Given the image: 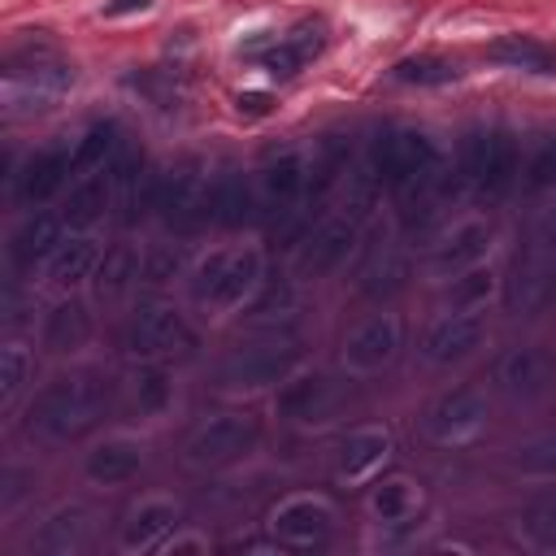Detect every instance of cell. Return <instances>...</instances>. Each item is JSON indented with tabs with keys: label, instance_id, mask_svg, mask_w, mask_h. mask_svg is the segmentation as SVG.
<instances>
[{
	"label": "cell",
	"instance_id": "cell-18",
	"mask_svg": "<svg viewBox=\"0 0 556 556\" xmlns=\"http://www.w3.org/2000/svg\"><path fill=\"white\" fill-rule=\"evenodd\" d=\"M96 269H100V248L87 235L61 239V248L52 252V282H61V287H74V282L91 278Z\"/></svg>",
	"mask_w": 556,
	"mask_h": 556
},
{
	"label": "cell",
	"instance_id": "cell-11",
	"mask_svg": "<svg viewBox=\"0 0 556 556\" xmlns=\"http://www.w3.org/2000/svg\"><path fill=\"white\" fill-rule=\"evenodd\" d=\"M352 243H356L352 217H330V222H321V226L308 235V248H304V256H300L304 274H330V269L352 252Z\"/></svg>",
	"mask_w": 556,
	"mask_h": 556
},
{
	"label": "cell",
	"instance_id": "cell-25",
	"mask_svg": "<svg viewBox=\"0 0 556 556\" xmlns=\"http://www.w3.org/2000/svg\"><path fill=\"white\" fill-rule=\"evenodd\" d=\"M400 83H417V87H443V83H456V65L443 61V56H404L395 70H391Z\"/></svg>",
	"mask_w": 556,
	"mask_h": 556
},
{
	"label": "cell",
	"instance_id": "cell-7",
	"mask_svg": "<svg viewBox=\"0 0 556 556\" xmlns=\"http://www.w3.org/2000/svg\"><path fill=\"white\" fill-rule=\"evenodd\" d=\"M478 343H482V317L456 308V313H447L443 321L430 326V334H426L421 348H426V356H430L434 365H456V361H465Z\"/></svg>",
	"mask_w": 556,
	"mask_h": 556
},
{
	"label": "cell",
	"instance_id": "cell-9",
	"mask_svg": "<svg viewBox=\"0 0 556 556\" xmlns=\"http://www.w3.org/2000/svg\"><path fill=\"white\" fill-rule=\"evenodd\" d=\"M395 348H400V326L391 317H369L365 326H356L348 334L343 361L352 369H378V365H387L395 356Z\"/></svg>",
	"mask_w": 556,
	"mask_h": 556
},
{
	"label": "cell",
	"instance_id": "cell-19",
	"mask_svg": "<svg viewBox=\"0 0 556 556\" xmlns=\"http://www.w3.org/2000/svg\"><path fill=\"white\" fill-rule=\"evenodd\" d=\"M330 404H334V391H330V382L317 378V374L291 382V387L282 391V400H278V408H282L287 417H295V421H317V417L330 413Z\"/></svg>",
	"mask_w": 556,
	"mask_h": 556
},
{
	"label": "cell",
	"instance_id": "cell-28",
	"mask_svg": "<svg viewBox=\"0 0 556 556\" xmlns=\"http://www.w3.org/2000/svg\"><path fill=\"white\" fill-rule=\"evenodd\" d=\"M482 248H486V230H482V226H460V230L434 252V265H439V269H460V265L478 261Z\"/></svg>",
	"mask_w": 556,
	"mask_h": 556
},
{
	"label": "cell",
	"instance_id": "cell-20",
	"mask_svg": "<svg viewBox=\"0 0 556 556\" xmlns=\"http://www.w3.org/2000/svg\"><path fill=\"white\" fill-rule=\"evenodd\" d=\"M87 334H91V317H87V308H83L78 300L56 304V308L48 313V321H43V343H48L52 352H70V348H78Z\"/></svg>",
	"mask_w": 556,
	"mask_h": 556
},
{
	"label": "cell",
	"instance_id": "cell-1",
	"mask_svg": "<svg viewBox=\"0 0 556 556\" xmlns=\"http://www.w3.org/2000/svg\"><path fill=\"white\" fill-rule=\"evenodd\" d=\"M104 413V387L96 378H56L30 404V430L43 439H78Z\"/></svg>",
	"mask_w": 556,
	"mask_h": 556
},
{
	"label": "cell",
	"instance_id": "cell-21",
	"mask_svg": "<svg viewBox=\"0 0 556 556\" xmlns=\"http://www.w3.org/2000/svg\"><path fill=\"white\" fill-rule=\"evenodd\" d=\"M178 526V513L169 504H143L126 526H122V547L135 552V547H156L161 534H169Z\"/></svg>",
	"mask_w": 556,
	"mask_h": 556
},
{
	"label": "cell",
	"instance_id": "cell-2",
	"mask_svg": "<svg viewBox=\"0 0 556 556\" xmlns=\"http://www.w3.org/2000/svg\"><path fill=\"white\" fill-rule=\"evenodd\" d=\"M261 430L252 417H222V421H208L191 447H187V460L200 465V469H217V465H235L239 456H248L256 447Z\"/></svg>",
	"mask_w": 556,
	"mask_h": 556
},
{
	"label": "cell",
	"instance_id": "cell-37",
	"mask_svg": "<svg viewBox=\"0 0 556 556\" xmlns=\"http://www.w3.org/2000/svg\"><path fill=\"white\" fill-rule=\"evenodd\" d=\"M526 534H530L534 543H543V547H556V508H552V504L530 508V513H526Z\"/></svg>",
	"mask_w": 556,
	"mask_h": 556
},
{
	"label": "cell",
	"instance_id": "cell-4",
	"mask_svg": "<svg viewBox=\"0 0 556 556\" xmlns=\"http://www.w3.org/2000/svg\"><path fill=\"white\" fill-rule=\"evenodd\" d=\"M126 343L135 356H174V352L191 348V330L169 304H143L130 321Z\"/></svg>",
	"mask_w": 556,
	"mask_h": 556
},
{
	"label": "cell",
	"instance_id": "cell-14",
	"mask_svg": "<svg viewBox=\"0 0 556 556\" xmlns=\"http://www.w3.org/2000/svg\"><path fill=\"white\" fill-rule=\"evenodd\" d=\"M61 248V222L48 213H35L9 243V256L17 269H35L39 261H52V252Z\"/></svg>",
	"mask_w": 556,
	"mask_h": 556
},
{
	"label": "cell",
	"instance_id": "cell-15",
	"mask_svg": "<svg viewBox=\"0 0 556 556\" xmlns=\"http://www.w3.org/2000/svg\"><path fill=\"white\" fill-rule=\"evenodd\" d=\"M547 291H552V269L539 256H526L513 265V278L504 282V304L513 313H530L547 300Z\"/></svg>",
	"mask_w": 556,
	"mask_h": 556
},
{
	"label": "cell",
	"instance_id": "cell-27",
	"mask_svg": "<svg viewBox=\"0 0 556 556\" xmlns=\"http://www.w3.org/2000/svg\"><path fill=\"white\" fill-rule=\"evenodd\" d=\"M252 217V191L239 182V178H226L217 191H213V222L217 226H243Z\"/></svg>",
	"mask_w": 556,
	"mask_h": 556
},
{
	"label": "cell",
	"instance_id": "cell-13",
	"mask_svg": "<svg viewBox=\"0 0 556 556\" xmlns=\"http://www.w3.org/2000/svg\"><path fill=\"white\" fill-rule=\"evenodd\" d=\"M70 169H74V165H70V156H65V152H56V148H52V152L30 156V161H26V169L17 174V195H22V204H43L48 195H56Z\"/></svg>",
	"mask_w": 556,
	"mask_h": 556
},
{
	"label": "cell",
	"instance_id": "cell-42",
	"mask_svg": "<svg viewBox=\"0 0 556 556\" xmlns=\"http://www.w3.org/2000/svg\"><path fill=\"white\" fill-rule=\"evenodd\" d=\"M152 0H109L104 4V17H122V13H139V9H148Z\"/></svg>",
	"mask_w": 556,
	"mask_h": 556
},
{
	"label": "cell",
	"instance_id": "cell-31",
	"mask_svg": "<svg viewBox=\"0 0 556 556\" xmlns=\"http://www.w3.org/2000/svg\"><path fill=\"white\" fill-rule=\"evenodd\" d=\"M374 513H378L382 521H404V517L413 513V486H408L404 478L382 482V486L374 491Z\"/></svg>",
	"mask_w": 556,
	"mask_h": 556
},
{
	"label": "cell",
	"instance_id": "cell-36",
	"mask_svg": "<svg viewBox=\"0 0 556 556\" xmlns=\"http://www.w3.org/2000/svg\"><path fill=\"white\" fill-rule=\"evenodd\" d=\"M261 65H265L274 78H295V74L304 70V61L291 52V43H287V39H278L274 48H265V52H261Z\"/></svg>",
	"mask_w": 556,
	"mask_h": 556
},
{
	"label": "cell",
	"instance_id": "cell-43",
	"mask_svg": "<svg viewBox=\"0 0 556 556\" xmlns=\"http://www.w3.org/2000/svg\"><path fill=\"white\" fill-rule=\"evenodd\" d=\"M543 239L556 248V208H552V213H547V222H543Z\"/></svg>",
	"mask_w": 556,
	"mask_h": 556
},
{
	"label": "cell",
	"instance_id": "cell-35",
	"mask_svg": "<svg viewBox=\"0 0 556 556\" xmlns=\"http://www.w3.org/2000/svg\"><path fill=\"white\" fill-rule=\"evenodd\" d=\"M282 39H287V43H291V52L308 65V61L326 48V26H321V22H300V26H295V30H287Z\"/></svg>",
	"mask_w": 556,
	"mask_h": 556
},
{
	"label": "cell",
	"instance_id": "cell-22",
	"mask_svg": "<svg viewBox=\"0 0 556 556\" xmlns=\"http://www.w3.org/2000/svg\"><path fill=\"white\" fill-rule=\"evenodd\" d=\"M139 447L135 443H104V447H96L91 456H87V473L96 478V482H126L135 469H139Z\"/></svg>",
	"mask_w": 556,
	"mask_h": 556
},
{
	"label": "cell",
	"instance_id": "cell-33",
	"mask_svg": "<svg viewBox=\"0 0 556 556\" xmlns=\"http://www.w3.org/2000/svg\"><path fill=\"white\" fill-rule=\"evenodd\" d=\"M135 400H139L143 413L165 408V404H169V378H165L161 369H143V374L135 378Z\"/></svg>",
	"mask_w": 556,
	"mask_h": 556
},
{
	"label": "cell",
	"instance_id": "cell-26",
	"mask_svg": "<svg viewBox=\"0 0 556 556\" xmlns=\"http://www.w3.org/2000/svg\"><path fill=\"white\" fill-rule=\"evenodd\" d=\"M113 148H117V126H113V122H100V126H91V130L78 139L70 165H74V169H104V161L113 156Z\"/></svg>",
	"mask_w": 556,
	"mask_h": 556
},
{
	"label": "cell",
	"instance_id": "cell-17",
	"mask_svg": "<svg viewBox=\"0 0 556 556\" xmlns=\"http://www.w3.org/2000/svg\"><path fill=\"white\" fill-rule=\"evenodd\" d=\"M491 61L508 65V70H526V74H556V52L530 35H500L486 52Z\"/></svg>",
	"mask_w": 556,
	"mask_h": 556
},
{
	"label": "cell",
	"instance_id": "cell-30",
	"mask_svg": "<svg viewBox=\"0 0 556 556\" xmlns=\"http://www.w3.org/2000/svg\"><path fill=\"white\" fill-rule=\"evenodd\" d=\"M130 278H139V261H135L130 248H117L100 261V291L104 295H122L130 287Z\"/></svg>",
	"mask_w": 556,
	"mask_h": 556
},
{
	"label": "cell",
	"instance_id": "cell-10",
	"mask_svg": "<svg viewBox=\"0 0 556 556\" xmlns=\"http://www.w3.org/2000/svg\"><path fill=\"white\" fill-rule=\"evenodd\" d=\"M295 365V348H252V352H239L230 365H226V382L230 387H269V382H282Z\"/></svg>",
	"mask_w": 556,
	"mask_h": 556
},
{
	"label": "cell",
	"instance_id": "cell-40",
	"mask_svg": "<svg viewBox=\"0 0 556 556\" xmlns=\"http://www.w3.org/2000/svg\"><path fill=\"white\" fill-rule=\"evenodd\" d=\"M547 182H556V139H547V143L534 152V161H530V191H539V187H547Z\"/></svg>",
	"mask_w": 556,
	"mask_h": 556
},
{
	"label": "cell",
	"instance_id": "cell-39",
	"mask_svg": "<svg viewBox=\"0 0 556 556\" xmlns=\"http://www.w3.org/2000/svg\"><path fill=\"white\" fill-rule=\"evenodd\" d=\"M517 465L521 469H556V439H543V443H526L517 447Z\"/></svg>",
	"mask_w": 556,
	"mask_h": 556
},
{
	"label": "cell",
	"instance_id": "cell-38",
	"mask_svg": "<svg viewBox=\"0 0 556 556\" xmlns=\"http://www.w3.org/2000/svg\"><path fill=\"white\" fill-rule=\"evenodd\" d=\"M404 287V261H387V265H378L374 274H369V282H365V291L369 295H391V291H400Z\"/></svg>",
	"mask_w": 556,
	"mask_h": 556
},
{
	"label": "cell",
	"instance_id": "cell-23",
	"mask_svg": "<svg viewBox=\"0 0 556 556\" xmlns=\"http://www.w3.org/2000/svg\"><path fill=\"white\" fill-rule=\"evenodd\" d=\"M109 187H113V178L104 174H96V178H83L74 191H70V204H65V222L70 226H91L100 213H104V204H109Z\"/></svg>",
	"mask_w": 556,
	"mask_h": 556
},
{
	"label": "cell",
	"instance_id": "cell-32",
	"mask_svg": "<svg viewBox=\"0 0 556 556\" xmlns=\"http://www.w3.org/2000/svg\"><path fill=\"white\" fill-rule=\"evenodd\" d=\"M491 295V274L486 269H465L456 282H452V304L456 308H473Z\"/></svg>",
	"mask_w": 556,
	"mask_h": 556
},
{
	"label": "cell",
	"instance_id": "cell-34",
	"mask_svg": "<svg viewBox=\"0 0 556 556\" xmlns=\"http://www.w3.org/2000/svg\"><path fill=\"white\" fill-rule=\"evenodd\" d=\"M26 369H30V361H26V352L13 343V348H4V387H0V404L9 408L13 400H17V391L26 387Z\"/></svg>",
	"mask_w": 556,
	"mask_h": 556
},
{
	"label": "cell",
	"instance_id": "cell-3",
	"mask_svg": "<svg viewBox=\"0 0 556 556\" xmlns=\"http://www.w3.org/2000/svg\"><path fill=\"white\" fill-rule=\"evenodd\" d=\"M261 278V261L252 252H235V256H208L200 265L195 278V295L208 304H239Z\"/></svg>",
	"mask_w": 556,
	"mask_h": 556
},
{
	"label": "cell",
	"instance_id": "cell-12",
	"mask_svg": "<svg viewBox=\"0 0 556 556\" xmlns=\"http://www.w3.org/2000/svg\"><path fill=\"white\" fill-rule=\"evenodd\" d=\"M547 356L534 352V348H513L500 356L495 365V382L508 391V395H539L547 387Z\"/></svg>",
	"mask_w": 556,
	"mask_h": 556
},
{
	"label": "cell",
	"instance_id": "cell-24",
	"mask_svg": "<svg viewBox=\"0 0 556 556\" xmlns=\"http://www.w3.org/2000/svg\"><path fill=\"white\" fill-rule=\"evenodd\" d=\"M87 534V513L83 508H61L52 521H43L39 530V547L43 552H74Z\"/></svg>",
	"mask_w": 556,
	"mask_h": 556
},
{
	"label": "cell",
	"instance_id": "cell-6",
	"mask_svg": "<svg viewBox=\"0 0 556 556\" xmlns=\"http://www.w3.org/2000/svg\"><path fill=\"white\" fill-rule=\"evenodd\" d=\"M330 508L326 504H313V500H291L278 508L274 517V539L282 547H295V552H308V547H321L330 539Z\"/></svg>",
	"mask_w": 556,
	"mask_h": 556
},
{
	"label": "cell",
	"instance_id": "cell-29",
	"mask_svg": "<svg viewBox=\"0 0 556 556\" xmlns=\"http://www.w3.org/2000/svg\"><path fill=\"white\" fill-rule=\"evenodd\" d=\"M265 191L274 195V200H295L300 191H304V165H300V156H278V161H269L265 165Z\"/></svg>",
	"mask_w": 556,
	"mask_h": 556
},
{
	"label": "cell",
	"instance_id": "cell-5",
	"mask_svg": "<svg viewBox=\"0 0 556 556\" xmlns=\"http://www.w3.org/2000/svg\"><path fill=\"white\" fill-rule=\"evenodd\" d=\"M465 174L486 195H504L517 178V143L508 135H473L465 148Z\"/></svg>",
	"mask_w": 556,
	"mask_h": 556
},
{
	"label": "cell",
	"instance_id": "cell-16",
	"mask_svg": "<svg viewBox=\"0 0 556 556\" xmlns=\"http://www.w3.org/2000/svg\"><path fill=\"white\" fill-rule=\"evenodd\" d=\"M387 434H378V430H361V434H348L343 439V447L334 452V473L339 478H348V482H356V478H365V473H374L382 460H387Z\"/></svg>",
	"mask_w": 556,
	"mask_h": 556
},
{
	"label": "cell",
	"instance_id": "cell-8",
	"mask_svg": "<svg viewBox=\"0 0 556 556\" xmlns=\"http://www.w3.org/2000/svg\"><path fill=\"white\" fill-rule=\"evenodd\" d=\"M482 426H486V395H478V391H469V387L447 391V395L434 404V413H430V430H434L439 439H469V434H478Z\"/></svg>",
	"mask_w": 556,
	"mask_h": 556
},
{
	"label": "cell",
	"instance_id": "cell-41",
	"mask_svg": "<svg viewBox=\"0 0 556 556\" xmlns=\"http://www.w3.org/2000/svg\"><path fill=\"white\" fill-rule=\"evenodd\" d=\"M235 104H239V113H248V117H261V113H269V104H274V100H269L265 91H248V96H239Z\"/></svg>",
	"mask_w": 556,
	"mask_h": 556
}]
</instances>
